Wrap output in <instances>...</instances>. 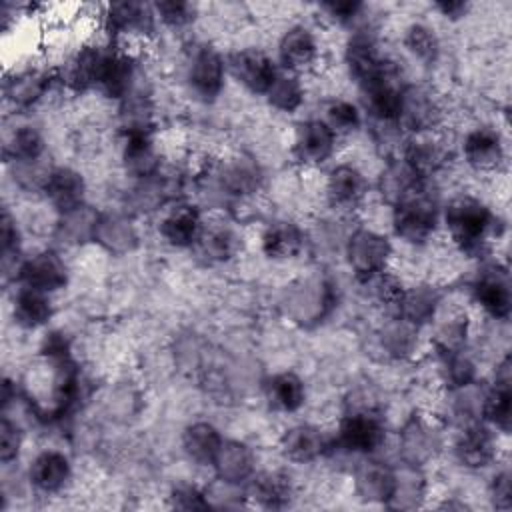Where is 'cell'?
<instances>
[{
    "label": "cell",
    "mask_w": 512,
    "mask_h": 512,
    "mask_svg": "<svg viewBox=\"0 0 512 512\" xmlns=\"http://www.w3.org/2000/svg\"><path fill=\"white\" fill-rule=\"evenodd\" d=\"M444 224L466 254H484L496 232V218L490 208L470 196H460L444 208Z\"/></svg>",
    "instance_id": "1"
},
{
    "label": "cell",
    "mask_w": 512,
    "mask_h": 512,
    "mask_svg": "<svg viewBox=\"0 0 512 512\" xmlns=\"http://www.w3.org/2000/svg\"><path fill=\"white\" fill-rule=\"evenodd\" d=\"M390 254L392 246L388 238L370 228L354 230L346 242L348 266L364 282L386 270Z\"/></svg>",
    "instance_id": "2"
},
{
    "label": "cell",
    "mask_w": 512,
    "mask_h": 512,
    "mask_svg": "<svg viewBox=\"0 0 512 512\" xmlns=\"http://www.w3.org/2000/svg\"><path fill=\"white\" fill-rule=\"evenodd\" d=\"M436 220H438L436 204L424 192V188L420 192H416L414 196H410L408 200L394 206L392 224H394L396 234L404 242L424 244L432 236V232L436 228Z\"/></svg>",
    "instance_id": "3"
},
{
    "label": "cell",
    "mask_w": 512,
    "mask_h": 512,
    "mask_svg": "<svg viewBox=\"0 0 512 512\" xmlns=\"http://www.w3.org/2000/svg\"><path fill=\"white\" fill-rule=\"evenodd\" d=\"M382 442L384 422L374 408H352L336 432V444L354 454H370Z\"/></svg>",
    "instance_id": "4"
},
{
    "label": "cell",
    "mask_w": 512,
    "mask_h": 512,
    "mask_svg": "<svg viewBox=\"0 0 512 512\" xmlns=\"http://www.w3.org/2000/svg\"><path fill=\"white\" fill-rule=\"evenodd\" d=\"M332 306V286L324 278H306L284 294V308L294 322H318Z\"/></svg>",
    "instance_id": "5"
},
{
    "label": "cell",
    "mask_w": 512,
    "mask_h": 512,
    "mask_svg": "<svg viewBox=\"0 0 512 512\" xmlns=\"http://www.w3.org/2000/svg\"><path fill=\"white\" fill-rule=\"evenodd\" d=\"M360 88L364 108L372 116V120H376L378 124H398L402 86L398 82L394 66Z\"/></svg>",
    "instance_id": "6"
},
{
    "label": "cell",
    "mask_w": 512,
    "mask_h": 512,
    "mask_svg": "<svg viewBox=\"0 0 512 512\" xmlns=\"http://www.w3.org/2000/svg\"><path fill=\"white\" fill-rule=\"evenodd\" d=\"M438 430L422 416H410L398 436V450L406 464L422 466L432 460L440 450Z\"/></svg>",
    "instance_id": "7"
},
{
    "label": "cell",
    "mask_w": 512,
    "mask_h": 512,
    "mask_svg": "<svg viewBox=\"0 0 512 512\" xmlns=\"http://www.w3.org/2000/svg\"><path fill=\"white\" fill-rule=\"evenodd\" d=\"M18 280L22 282V286L50 294L64 288L68 272L64 260L54 250H42L22 260Z\"/></svg>",
    "instance_id": "8"
},
{
    "label": "cell",
    "mask_w": 512,
    "mask_h": 512,
    "mask_svg": "<svg viewBox=\"0 0 512 512\" xmlns=\"http://www.w3.org/2000/svg\"><path fill=\"white\" fill-rule=\"evenodd\" d=\"M226 68L232 72V76L246 86L250 92L266 94L268 86L276 78L278 70L274 62L260 50L248 48V50H238L228 56Z\"/></svg>",
    "instance_id": "9"
},
{
    "label": "cell",
    "mask_w": 512,
    "mask_h": 512,
    "mask_svg": "<svg viewBox=\"0 0 512 512\" xmlns=\"http://www.w3.org/2000/svg\"><path fill=\"white\" fill-rule=\"evenodd\" d=\"M474 298L490 316L500 320L508 318L512 308L508 272L498 264H490L482 268V272L474 282Z\"/></svg>",
    "instance_id": "10"
},
{
    "label": "cell",
    "mask_w": 512,
    "mask_h": 512,
    "mask_svg": "<svg viewBox=\"0 0 512 512\" xmlns=\"http://www.w3.org/2000/svg\"><path fill=\"white\" fill-rule=\"evenodd\" d=\"M346 64L350 68V74L356 78L360 86L368 84L370 80L384 74L388 68H392V62L380 56L376 40L366 30L356 32L346 46Z\"/></svg>",
    "instance_id": "11"
},
{
    "label": "cell",
    "mask_w": 512,
    "mask_h": 512,
    "mask_svg": "<svg viewBox=\"0 0 512 512\" xmlns=\"http://www.w3.org/2000/svg\"><path fill=\"white\" fill-rule=\"evenodd\" d=\"M336 148V134L326 126L324 120L300 122L294 134V156L298 162L316 166L326 162Z\"/></svg>",
    "instance_id": "12"
},
{
    "label": "cell",
    "mask_w": 512,
    "mask_h": 512,
    "mask_svg": "<svg viewBox=\"0 0 512 512\" xmlns=\"http://www.w3.org/2000/svg\"><path fill=\"white\" fill-rule=\"evenodd\" d=\"M440 118V108L436 100L418 86L402 88L398 126L414 134H426L436 126Z\"/></svg>",
    "instance_id": "13"
},
{
    "label": "cell",
    "mask_w": 512,
    "mask_h": 512,
    "mask_svg": "<svg viewBox=\"0 0 512 512\" xmlns=\"http://www.w3.org/2000/svg\"><path fill=\"white\" fill-rule=\"evenodd\" d=\"M224 74H226V64L214 48L200 46L192 54L188 80L192 90L204 100H214L220 94L224 86Z\"/></svg>",
    "instance_id": "14"
},
{
    "label": "cell",
    "mask_w": 512,
    "mask_h": 512,
    "mask_svg": "<svg viewBox=\"0 0 512 512\" xmlns=\"http://www.w3.org/2000/svg\"><path fill=\"white\" fill-rule=\"evenodd\" d=\"M44 194L48 202L60 212H72L80 206H84V194H86V184L80 172L68 166H58L52 168L46 182H44Z\"/></svg>",
    "instance_id": "15"
},
{
    "label": "cell",
    "mask_w": 512,
    "mask_h": 512,
    "mask_svg": "<svg viewBox=\"0 0 512 512\" xmlns=\"http://www.w3.org/2000/svg\"><path fill=\"white\" fill-rule=\"evenodd\" d=\"M212 468L220 482L238 486L252 478L254 474V454L252 450L238 440H222Z\"/></svg>",
    "instance_id": "16"
},
{
    "label": "cell",
    "mask_w": 512,
    "mask_h": 512,
    "mask_svg": "<svg viewBox=\"0 0 512 512\" xmlns=\"http://www.w3.org/2000/svg\"><path fill=\"white\" fill-rule=\"evenodd\" d=\"M424 188V178L416 174L404 158L390 160L378 180L380 196L394 208Z\"/></svg>",
    "instance_id": "17"
},
{
    "label": "cell",
    "mask_w": 512,
    "mask_h": 512,
    "mask_svg": "<svg viewBox=\"0 0 512 512\" xmlns=\"http://www.w3.org/2000/svg\"><path fill=\"white\" fill-rule=\"evenodd\" d=\"M330 442L324 432L312 424H298L288 428L280 438L282 454L292 462H312L328 450Z\"/></svg>",
    "instance_id": "18"
},
{
    "label": "cell",
    "mask_w": 512,
    "mask_h": 512,
    "mask_svg": "<svg viewBox=\"0 0 512 512\" xmlns=\"http://www.w3.org/2000/svg\"><path fill=\"white\" fill-rule=\"evenodd\" d=\"M454 452L466 468H484L496 458V442L486 426L474 422L462 430Z\"/></svg>",
    "instance_id": "19"
},
{
    "label": "cell",
    "mask_w": 512,
    "mask_h": 512,
    "mask_svg": "<svg viewBox=\"0 0 512 512\" xmlns=\"http://www.w3.org/2000/svg\"><path fill=\"white\" fill-rule=\"evenodd\" d=\"M354 490L364 502L388 504L394 490V468L378 460L362 462L354 472Z\"/></svg>",
    "instance_id": "20"
},
{
    "label": "cell",
    "mask_w": 512,
    "mask_h": 512,
    "mask_svg": "<svg viewBox=\"0 0 512 512\" xmlns=\"http://www.w3.org/2000/svg\"><path fill=\"white\" fill-rule=\"evenodd\" d=\"M200 228H202L200 212L188 204H178V206L170 208L158 224L160 236L170 246H176V248L194 246V242L200 234Z\"/></svg>",
    "instance_id": "21"
},
{
    "label": "cell",
    "mask_w": 512,
    "mask_h": 512,
    "mask_svg": "<svg viewBox=\"0 0 512 512\" xmlns=\"http://www.w3.org/2000/svg\"><path fill=\"white\" fill-rule=\"evenodd\" d=\"M464 158L466 162L482 172L496 170L504 160L502 138L492 128H476L464 138Z\"/></svg>",
    "instance_id": "22"
},
{
    "label": "cell",
    "mask_w": 512,
    "mask_h": 512,
    "mask_svg": "<svg viewBox=\"0 0 512 512\" xmlns=\"http://www.w3.org/2000/svg\"><path fill=\"white\" fill-rule=\"evenodd\" d=\"M92 240L112 254H126L136 248L138 232L128 216L108 212L98 214Z\"/></svg>",
    "instance_id": "23"
},
{
    "label": "cell",
    "mask_w": 512,
    "mask_h": 512,
    "mask_svg": "<svg viewBox=\"0 0 512 512\" xmlns=\"http://www.w3.org/2000/svg\"><path fill=\"white\" fill-rule=\"evenodd\" d=\"M154 14L142 2H114L106 12V28L114 36L150 34Z\"/></svg>",
    "instance_id": "24"
},
{
    "label": "cell",
    "mask_w": 512,
    "mask_h": 512,
    "mask_svg": "<svg viewBox=\"0 0 512 512\" xmlns=\"http://www.w3.org/2000/svg\"><path fill=\"white\" fill-rule=\"evenodd\" d=\"M28 478L36 490H40L44 494H54V492L62 490L64 484L68 482L70 462L58 450H44L32 460Z\"/></svg>",
    "instance_id": "25"
},
{
    "label": "cell",
    "mask_w": 512,
    "mask_h": 512,
    "mask_svg": "<svg viewBox=\"0 0 512 512\" xmlns=\"http://www.w3.org/2000/svg\"><path fill=\"white\" fill-rule=\"evenodd\" d=\"M366 194L362 172L350 164H340L326 178V196L336 208H354Z\"/></svg>",
    "instance_id": "26"
},
{
    "label": "cell",
    "mask_w": 512,
    "mask_h": 512,
    "mask_svg": "<svg viewBox=\"0 0 512 512\" xmlns=\"http://www.w3.org/2000/svg\"><path fill=\"white\" fill-rule=\"evenodd\" d=\"M132 82H134V60L122 50L108 48L102 64L98 88L106 96L122 100L134 90Z\"/></svg>",
    "instance_id": "27"
},
{
    "label": "cell",
    "mask_w": 512,
    "mask_h": 512,
    "mask_svg": "<svg viewBox=\"0 0 512 512\" xmlns=\"http://www.w3.org/2000/svg\"><path fill=\"white\" fill-rule=\"evenodd\" d=\"M218 186L228 196H248L260 188V168L252 158L240 156L222 164L216 174Z\"/></svg>",
    "instance_id": "28"
},
{
    "label": "cell",
    "mask_w": 512,
    "mask_h": 512,
    "mask_svg": "<svg viewBox=\"0 0 512 512\" xmlns=\"http://www.w3.org/2000/svg\"><path fill=\"white\" fill-rule=\"evenodd\" d=\"M402 158L410 164V168L416 174H420L426 180L446 164L448 150L440 140L430 138L426 134H416V138L406 142Z\"/></svg>",
    "instance_id": "29"
},
{
    "label": "cell",
    "mask_w": 512,
    "mask_h": 512,
    "mask_svg": "<svg viewBox=\"0 0 512 512\" xmlns=\"http://www.w3.org/2000/svg\"><path fill=\"white\" fill-rule=\"evenodd\" d=\"M52 78L42 70H22L4 82V96L14 108H30L36 104L48 90Z\"/></svg>",
    "instance_id": "30"
},
{
    "label": "cell",
    "mask_w": 512,
    "mask_h": 512,
    "mask_svg": "<svg viewBox=\"0 0 512 512\" xmlns=\"http://www.w3.org/2000/svg\"><path fill=\"white\" fill-rule=\"evenodd\" d=\"M278 56L284 68L302 70L310 66L318 56V44L314 34L304 26H292L278 44Z\"/></svg>",
    "instance_id": "31"
},
{
    "label": "cell",
    "mask_w": 512,
    "mask_h": 512,
    "mask_svg": "<svg viewBox=\"0 0 512 512\" xmlns=\"http://www.w3.org/2000/svg\"><path fill=\"white\" fill-rule=\"evenodd\" d=\"M438 306H440V292L434 286L420 284V286L402 290L396 310H398L400 318H404L416 326H422V324L434 320Z\"/></svg>",
    "instance_id": "32"
},
{
    "label": "cell",
    "mask_w": 512,
    "mask_h": 512,
    "mask_svg": "<svg viewBox=\"0 0 512 512\" xmlns=\"http://www.w3.org/2000/svg\"><path fill=\"white\" fill-rule=\"evenodd\" d=\"M292 496L290 478L282 472H264L250 478L246 498L262 508H282Z\"/></svg>",
    "instance_id": "33"
},
{
    "label": "cell",
    "mask_w": 512,
    "mask_h": 512,
    "mask_svg": "<svg viewBox=\"0 0 512 512\" xmlns=\"http://www.w3.org/2000/svg\"><path fill=\"white\" fill-rule=\"evenodd\" d=\"M122 158L126 170L138 180L160 172V156L150 134H126Z\"/></svg>",
    "instance_id": "34"
},
{
    "label": "cell",
    "mask_w": 512,
    "mask_h": 512,
    "mask_svg": "<svg viewBox=\"0 0 512 512\" xmlns=\"http://www.w3.org/2000/svg\"><path fill=\"white\" fill-rule=\"evenodd\" d=\"M106 50L108 48H100V46L80 48L72 56V60L68 62L64 80L76 90H86V88L98 86L102 64H104V58H106Z\"/></svg>",
    "instance_id": "35"
},
{
    "label": "cell",
    "mask_w": 512,
    "mask_h": 512,
    "mask_svg": "<svg viewBox=\"0 0 512 512\" xmlns=\"http://www.w3.org/2000/svg\"><path fill=\"white\" fill-rule=\"evenodd\" d=\"M238 236L230 226L224 224H202L200 234L194 242L198 254L208 262H224L238 250Z\"/></svg>",
    "instance_id": "36"
},
{
    "label": "cell",
    "mask_w": 512,
    "mask_h": 512,
    "mask_svg": "<svg viewBox=\"0 0 512 512\" xmlns=\"http://www.w3.org/2000/svg\"><path fill=\"white\" fill-rule=\"evenodd\" d=\"M424 496H426V478L420 466H412L404 462L400 470H394V490L386 506L412 510L422 504Z\"/></svg>",
    "instance_id": "37"
},
{
    "label": "cell",
    "mask_w": 512,
    "mask_h": 512,
    "mask_svg": "<svg viewBox=\"0 0 512 512\" xmlns=\"http://www.w3.org/2000/svg\"><path fill=\"white\" fill-rule=\"evenodd\" d=\"M304 246L300 228L292 222H276L262 234V250L274 260H286L296 256Z\"/></svg>",
    "instance_id": "38"
},
{
    "label": "cell",
    "mask_w": 512,
    "mask_h": 512,
    "mask_svg": "<svg viewBox=\"0 0 512 512\" xmlns=\"http://www.w3.org/2000/svg\"><path fill=\"white\" fill-rule=\"evenodd\" d=\"M220 444H222L220 432L208 422L190 424L182 434L184 452L188 454V458H192L198 464H210L212 466Z\"/></svg>",
    "instance_id": "39"
},
{
    "label": "cell",
    "mask_w": 512,
    "mask_h": 512,
    "mask_svg": "<svg viewBox=\"0 0 512 512\" xmlns=\"http://www.w3.org/2000/svg\"><path fill=\"white\" fill-rule=\"evenodd\" d=\"M52 316V304L46 292L22 286L14 296V320L24 328H38Z\"/></svg>",
    "instance_id": "40"
},
{
    "label": "cell",
    "mask_w": 512,
    "mask_h": 512,
    "mask_svg": "<svg viewBox=\"0 0 512 512\" xmlns=\"http://www.w3.org/2000/svg\"><path fill=\"white\" fill-rule=\"evenodd\" d=\"M174 180L162 176L160 172L148 178H140L136 186L130 190L128 202L138 212H150L160 208L164 202L172 198Z\"/></svg>",
    "instance_id": "41"
},
{
    "label": "cell",
    "mask_w": 512,
    "mask_h": 512,
    "mask_svg": "<svg viewBox=\"0 0 512 512\" xmlns=\"http://www.w3.org/2000/svg\"><path fill=\"white\" fill-rule=\"evenodd\" d=\"M268 400L282 412H296L306 398L304 382L294 372H280L266 384Z\"/></svg>",
    "instance_id": "42"
},
{
    "label": "cell",
    "mask_w": 512,
    "mask_h": 512,
    "mask_svg": "<svg viewBox=\"0 0 512 512\" xmlns=\"http://www.w3.org/2000/svg\"><path fill=\"white\" fill-rule=\"evenodd\" d=\"M44 154V138L32 126H20L4 144V156L16 164L38 162Z\"/></svg>",
    "instance_id": "43"
},
{
    "label": "cell",
    "mask_w": 512,
    "mask_h": 512,
    "mask_svg": "<svg viewBox=\"0 0 512 512\" xmlns=\"http://www.w3.org/2000/svg\"><path fill=\"white\" fill-rule=\"evenodd\" d=\"M512 394H510V384H498L484 392L482 396V408L480 414L494 424L498 430L508 432L510 430V420H512Z\"/></svg>",
    "instance_id": "44"
},
{
    "label": "cell",
    "mask_w": 512,
    "mask_h": 512,
    "mask_svg": "<svg viewBox=\"0 0 512 512\" xmlns=\"http://www.w3.org/2000/svg\"><path fill=\"white\" fill-rule=\"evenodd\" d=\"M120 118H122V128L126 134H150L152 104H150L148 96L132 90L126 98H122Z\"/></svg>",
    "instance_id": "45"
},
{
    "label": "cell",
    "mask_w": 512,
    "mask_h": 512,
    "mask_svg": "<svg viewBox=\"0 0 512 512\" xmlns=\"http://www.w3.org/2000/svg\"><path fill=\"white\" fill-rule=\"evenodd\" d=\"M268 104L280 112H294L304 100V88L294 74L278 72L266 90Z\"/></svg>",
    "instance_id": "46"
},
{
    "label": "cell",
    "mask_w": 512,
    "mask_h": 512,
    "mask_svg": "<svg viewBox=\"0 0 512 512\" xmlns=\"http://www.w3.org/2000/svg\"><path fill=\"white\" fill-rule=\"evenodd\" d=\"M418 328L416 324L404 320V318H394L392 322H388L382 330V346L388 354L402 358L408 356L418 342Z\"/></svg>",
    "instance_id": "47"
},
{
    "label": "cell",
    "mask_w": 512,
    "mask_h": 512,
    "mask_svg": "<svg viewBox=\"0 0 512 512\" xmlns=\"http://www.w3.org/2000/svg\"><path fill=\"white\" fill-rule=\"evenodd\" d=\"M98 212L90 210L88 206H80L72 212L62 214L58 222V234L66 242H84L94 238V228H96Z\"/></svg>",
    "instance_id": "48"
},
{
    "label": "cell",
    "mask_w": 512,
    "mask_h": 512,
    "mask_svg": "<svg viewBox=\"0 0 512 512\" xmlns=\"http://www.w3.org/2000/svg\"><path fill=\"white\" fill-rule=\"evenodd\" d=\"M466 334H468L466 316H454V318L442 322L434 334V346H436L438 354L446 356V354L464 352Z\"/></svg>",
    "instance_id": "49"
},
{
    "label": "cell",
    "mask_w": 512,
    "mask_h": 512,
    "mask_svg": "<svg viewBox=\"0 0 512 512\" xmlns=\"http://www.w3.org/2000/svg\"><path fill=\"white\" fill-rule=\"evenodd\" d=\"M404 44H406V48H408L416 58H420L422 62H434L436 56H438V52H440L438 38H436L434 30L428 28L426 24H412V26L406 30Z\"/></svg>",
    "instance_id": "50"
},
{
    "label": "cell",
    "mask_w": 512,
    "mask_h": 512,
    "mask_svg": "<svg viewBox=\"0 0 512 512\" xmlns=\"http://www.w3.org/2000/svg\"><path fill=\"white\" fill-rule=\"evenodd\" d=\"M324 122L336 136L338 134H350L360 126V112L352 102L334 100L326 108Z\"/></svg>",
    "instance_id": "51"
},
{
    "label": "cell",
    "mask_w": 512,
    "mask_h": 512,
    "mask_svg": "<svg viewBox=\"0 0 512 512\" xmlns=\"http://www.w3.org/2000/svg\"><path fill=\"white\" fill-rule=\"evenodd\" d=\"M442 374L450 388H460L474 382V364L462 352L442 356Z\"/></svg>",
    "instance_id": "52"
},
{
    "label": "cell",
    "mask_w": 512,
    "mask_h": 512,
    "mask_svg": "<svg viewBox=\"0 0 512 512\" xmlns=\"http://www.w3.org/2000/svg\"><path fill=\"white\" fill-rule=\"evenodd\" d=\"M154 10L158 18L168 26H184L194 18V6L190 2L182 0H162L154 4Z\"/></svg>",
    "instance_id": "53"
},
{
    "label": "cell",
    "mask_w": 512,
    "mask_h": 512,
    "mask_svg": "<svg viewBox=\"0 0 512 512\" xmlns=\"http://www.w3.org/2000/svg\"><path fill=\"white\" fill-rule=\"evenodd\" d=\"M22 448V430L8 416L0 422V460L4 464L18 458Z\"/></svg>",
    "instance_id": "54"
},
{
    "label": "cell",
    "mask_w": 512,
    "mask_h": 512,
    "mask_svg": "<svg viewBox=\"0 0 512 512\" xmlns=\"http://www.w3.org/2000/svg\"><path fill=\"white\" fill-rule=\"evenodd\" d=\"M170 502L178 510H204V508H210L208 496L200 488L190 486V484L176 486L172 490V494H170Z\"/></svg>",
    "instance_id": "55"
},
{
    "label": "cell",
    "mask_w": 512,
    "mask_h": 512,
    "mask_svg": "<svg viewBox=\"0 0 512 512\" xmlns=\"http://www.w3.org/2000/svg\"><path fill=\"white\" fill-rule=\"evenodd\" d=\"M368 284H372L374 296H376L384 306H394V308H396V304H398V300H400L404 288H402V284H400L394 276L386 274V270H384V272H380L378 276H374L372 280H368Z\"/></svg>",
    "instance_id": "56"
},
{
    "label": "cell",
    "mask_w": 512,
    "mask_h": 512,
    "mask_svg": "<svg viewBox=\"0 0 512 512\" xmlns=\"http://www.w3.org/2000/svg\"><path fill=\"white\" fill-rule=\"evenodd\" d=\"M510 472L502 470L494 476L492 480V500L496 508L508 510L512 506V482H510Z\"/></svg>",
    "instance_id": "57"
},
{
    "label": "cell",
    "mask_w": 512,
    "mask_h": 512,
    "mask_svg": "<svg viewBox=\"0 0 512 512\" xmlns=\"http://www.w3.org/2000/svg\"><path fill=\"white\" fill-rule=\"evenodd\" d=\"M322 8L334 20H338L342 24H348V22H352L358 16V12L362 10V4L354 2V0H340V2H324Z\"/></svg>",
    "instance_id": "58"
},
{
    "label": "cell",
    "mask_w": 512,
    "mask_h": 512,
    "mask_svg": "<svg viewBox=\"0 0 512 512\" xmlns=\"http://www.w3.org/2000/svg\"><path fill=\"white\" fill-rule=\"evenodd\" d=\"M466 4L460 2V0H450V2H438V10L444 14V16H450V18H460L464 12H466Z\"/></svg>",
    "instance_id": "59"
}]
</instances>
